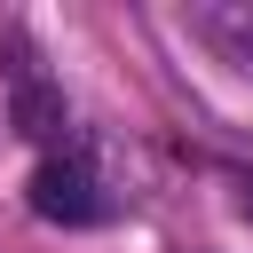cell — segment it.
<instances>
[{
    "instance_id": "6da1fadb",
    "label": "cell",
    "mask_w": 253,
    "mask_h": 253,
    "mask_svg": "<svg viewBox=\"0 0 253 253\" xmlns=\"http://www.w3.org/2000/svg\"><path fill=\"white\" fill-rule=\"evenodd\" d=\"M24 198H32V213H40V221H63V229L103 221V190H95L87 158H47V166L24 182Z\"/></svg>"
},
{
    "instance_id": "7a4b0ae2",
    "label": "cell",
    "mask_w": 253,
    "mask_h": 253,
    "mask_svg": "<svg viewBox=\"0 0 253 253\" xmlns=\"http://www.w3.org/2000/svg\"><path fill=\"white\" fill-rule=\"evenodd\" d=\"M190 32L229 63V71H245L253 79V0H213V8H190Z\"/></svg>"
},
{
    "instance_id": "3957f363",
    "label": "cell",
    "mask_w": 253,
    "mask_h": 253,
    "mask_svg": "<svg viewBox=\"0 0 253 253\" xmlns=\"http://www.w3.org/2000/svg\"><path fill=\"white\" fill-rule=\"evenodd\" d=\"M8 119H16L24 142H55V134H63V95H55L32 63H16V111H8Z\"/></svg>"
}]
</instances>
